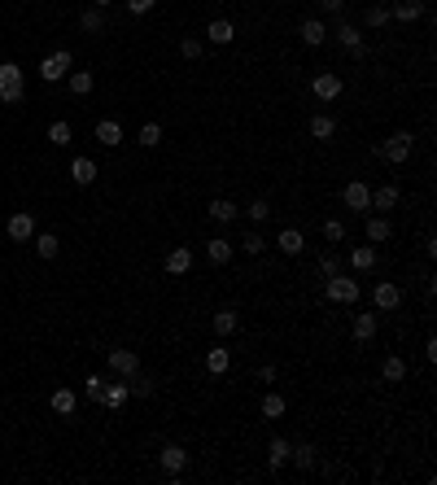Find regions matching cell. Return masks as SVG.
Masks as SVG:
<instances>
[{
  "mask_svg": "<svg viewBox=\"0 0 437 485\" xmlns=\"http://www.w3.org/2000/svg\"><path fill=\"white\" fill-rule=\"evenodd\" d=\"M359 280H350V276H342V271H337V276H328V284H323V298L328 302H337V306H354L359 302Z\"/></svg>",
  "mask_w": 437,
  "mask_h": 485,
  "instance_id": "cell-2",
  "label": "cell"
},
{
  "mask_svg": "<svg viewBox=\"0 0 437 485\" xmlns=\"http://www.w3.org/2000/svg\"><path fill=\"white\" fill-rule=\"evenodd\" d=\"M394 206H398V188L394 184L371 188V210H394Z\"/></svg>",
  "mask_w": 437,
  "mask_h": 485,
  "instance_id": "cell-28",
  "label": "cell"
},
{
  "mask_svg": "<svg viewBox=\"0 0 437 485\" xmlns=\"http://www.w3.org/2000/svg\"><path fill=\"white\" fill-rule=\"evenodd\" d=\"M276 245H280V254L293 258V254H302V249H306V236H302L298 228H284V232L276 236Z\"/></svg>",
  "mask_w": 437,
  "mask_h": 485,
  "instance_id": "cell-21",
  "label": "cell"
},
{
  "mask_svg": "<svg viewBox=\"0 0 437 485\" xmlns=\"http://www.w3.org/2000/svg\"><path fill=\"white\" fill-rule=\"evenodd\" d=\"M245 215H250V223H267V219H271V206L258 197V201H250V206H245Z\"/></svg>",
  "mask_w": 437,
  "mask_h": 485,
  "instance_id": "cell-39",
  "label": "cell"
},
{
  "mask_svg": "<svg viewBox=\"0 0 437 485\" xmlns=\"http://www.w3.org/2000/svg\"><path fill=\"white\" fill-rule=\"evenodd\" d=\"M385 22H390V5H371V9H367V26L381 31Z\"/></svg>",
  "mask_w": 437,
  "mask_h": 485,
  "instance_id": "cell-43",
  "label": "cell"
},
{
  "mask_svg": "<svg viewBox=\"0 0 437 485\" xmlns=\"http://www.w3.org/2000/svg\"><path fill=\"white\" fill-rule=\"evenodd\" d=\"M337 36H342V44L350 48V53H363V31H359V26L342 22V31H337Z\"/></svg>",
  "mask_w": 437,
  "mask_h": 485,
  "instance_id": "cell-32",
  "label": "cell"
},
{
  "mask_svg": "<svg viewBox=\"0 0 437 485\" xmlns=\"http://www.w3.org/2000/svg\"><path fill=\"white\" fill-rule=\"evenodd\" d=\"M206 40H210V44H232V40H236V26H232L228 18H215V22L206 26Z\"/></svg>",
  "mask_w": 437,
  "mask_h": 485,
  "instance_id": "cell-16",
  "label": "cell"
},
{
  "mask_svg": "<svg viewBox=\"0 0 437 485\" xmlns=\"http://www.w3.org/2000/svg\"><path fill=\"white\" fill-rule=\"evenodd\" d=\"M48 140H53L57 144V149H66V144H70V123H48Z\"/></svg>",
  "mask_w": 437,
  "mask_h": 485,
  "instance_id": "cell-35",
  "label": "cell"
},
{
  "mask_svg": "<svg viewBox=\"0 0 437 485\" xmlns=\"http://www.w3.org/2000/svg\"><path fill=\"white\" fill-rule=\"evenodd\" d=\"M263 415H267V419H280V415H284V398H280V394H267V398H263Z\"/></svg>",
  "mask_w": 437,
  "mask_h": 485,
  "instance_id": "cell-40",
  "label": "cell"
},
{
  "mask_svg": "<svg viewBox=\"0 0 437 485\" xmlns=\"http://www.w3.org/2000/svg\"><path fill=\"white\" fill-rule=\"evenodd\" d=\"M381 376H385V380H390V385H398V380H407V363H402V359H398V354H394V359H385V367H381Z\"/></svg>",
  "mask_w": 437,
  "mask_h": 485,
  "instance_id": "cell-33",
  "label": "cell"
},
{
  "mask_svg": "<svg viewBox=\"0 0 437 485\" xmlns=\"http://www.w3.org/2000/svg\"><path fill=\"white\" fill-rule=\"evenodd\" d=\"M311 136H315V140H332V136H337V118L315 114V118H311Z\"/></svg>",
  "mask_w": 437,
  "mask_h": 485,
  "instance_id": "cell-30",
  "label": "cell"
},
{
  "mask_svg": "<svg viewBox=\"0 0 437 485\" xmlns=\"http://www.w3.org/2000/svg\"><path fill=\"white\" fill-rule=\"evenodd\" d=\"M228 363H232V354L223 350V346H210V350H206V371L223 376V371H228Z\"/></svg>",
  "mask_w": 437,
  "mask_h": 485,
  "instance_id": "cell-26",
  "label": "cell"
},
{
  "mask_svg": "<svg viewBox=\"0 0 437 485\" xmlns=\"http://www.w3.org/2000/svg\"><path fill=\"white\" fill-rule=\"evenodd\" d=\"M323 236H328L332 245H342V240H346V228H342V219H328V223H323Z\"/></svg>",
  "mask_w": 437,
  "mask_h": 485,
  "instance_id": "cell-44",
  "label": "cell"
},
{
  "mask_svg": "<svg viewBox=\"0 0 437 485\" xmlns=\"http://www.w3.org/2000/svg\"><path fill=\"white\" fill-rule=\"evenodd\" d=\"M70 61H75V57L66 53V48H61V53H53V57H44V61H40V79H44V84H57V79L70 70Z\"/></svg>",
  "mask_w": 437,
  "mask_h": 485,
  "instance_id": "cell-7",
  "label": "cell"
},
{
  "mask_svg": "<svg viewBox=\"0 0 437 485\" xmlns=\"http://www.w3.org/2000/svg\"><path fill=\"white\" fill-rule=\"evenodd\" d=\"M342 201H346V210H371V188L363 180H350L342 188Z\"/></svg>",
  "mask_w": 437,
  "mask_h": 485,
  "instance_id": "cell-8",
  "label": "cell"
},
{
  "mask_svg": "<svg viewBox=\"0 0 437 485\" xmlns=\"http://www.w3.org/2000/svg\"><path fill=\"white\" fill-rule=\"evenodd\" d=\"M319 9H323V13H342L346 0H319Z\"/></svg>",
  "mask_w": 437,
  "mask_h": 485,
  "instance_id": "cell-48",
  "label": "cell"
},
{
  "mask_svg": "<svg viewBox=\"0 0 437 485\" xmlns=\"http://www.w3.org/2000/svg\"><path fill=\"white\" fill-rule=\"evenodd\" d=\"M70 180H75L79 188L96 184V162H92V157H75V162H70Z\"/></svg>",
  "mask_w": 437,
  "mask_h": 485,
  "instance_id": "cell-13",
  "label": "cell"
},
{
  "mask_svg": "<svg viewBox=\"0 0 437 485\" xmlns=\"http://www.w3.org/2000/svg\"><path fill=\"white\" fill-rule=\"evenodd\" d=\"M371 302H376V311H398L402 306V288L394 280H376V288H371Z\"/></svg>",
  "mask_w": 437,
  "mask_h": 485,
  "instance_id": "cell-4",
  "label": "cell"
},
{
  "mask_svg": "<svg viewBox=\"0 0 437 485\" xmlns=\"http://www.w3.org/2000/svg\"><path fill=\"white\" fill-rule=\"evenodd\" d=\"M311 92L319 96V101H337V96H342V75H332V70H323V75H315V84H311Z\"/></svg>",
  "mask_w": 437,
  "mask_h": 485,
  "instance_id": "cell-9",
  "label": "cell"
},
{
  "mask_svg": "<svg viewBox=\"0 0 437 485\" xmlns=\"http://www.w3.org/2000/svg\"><path fill=\"white\" fill-rule=\"evenodd\" d=\"M337 271H342V263H337V254H323V258H319V276L328 280V276H337Z\"/></svg>",
  "mask_w": 437,
  "mask_h": 485,
  "instance_id": "cell-46",
  "label": "cell"
},
{
  "mask_svg": "<svg viewBox=\"0 0 437 485\" xmlns=\"http://www.w3.org/2000/svg\"><path fill=\"white\" fill-rule=\"evenodd\" d=\"M289 450H293V442H289V438H271V446H267V463H271V472H280V468L289 463Z\"/></svg>",
  "mask_w": 437,
  "mask_h": 485,
  "instance_id": "cell-15",
  "label": "cell"
},
{
  "mask_svg": "<svg viewBox=\"0 0 437 485\" xmlns=\"http://www.w3.org/2000/svg\"><path fill=\"white\" fill-rule=\"evenodd\" d=\"M424 359H429V363H437V341H433V337L424 341Z\"/></svg>",
  "mask_w": 437,
  "mask_h": 485,
  "instance_id": "cell-49",
  "label": "cell"
},
{
  "mask_svg": "<svg viewBox=\"0 0 437 485\" xmlns=\"http://www.w3.org/2000/svg\"><path fill=\"white\" fill-rule=\"evenodd\" d=\"M105 359H109V371H118V376H136V371H140L136 350H109Z\"/></svg>",
  "mask_w": 437,
  "mask_h": 485,
  "instance_id": "cell-10",
  "label": "cell"
},
{
  "mask_svg": "<svg viewBox=\"0 0 437 485\" xmlns=\"http://www.w3.org/2000/svg\"><path fill=\"white\" fill-rule=\"evenodd\" d=\"M127 390H132L136 398H149V394H153V380H149V376H140V371H136V376H127Z\"/></svg>",
  "mask_w": 437,
  "mask_h": 485,
  "instance_id": "cell-37",
  "label": "cell"
},
{
  "mask_svg": "<svg viewBox=\"0 0 437 485\" xmlns=\"http://www.w3.org/2000/svg\"><path fill=\"white\" fill-rule=\"evenodd\" d=\"M206 258H210L215 267L232 263V240H228V236H210V240H206Z\"/></svg>",
  "mask_w": 437,
  "mask_h": 485,
  "instance_id": "cell-12",
  "label": "cell"
},
{
  "mask_svg": "<svg viewBox=\"0 0 437 485\" xmlns=\"http://www.w3.org/2000/svg\"><path fill=\"white\" fill-rule=\"evenodd\" d=\"M411 149H415L411 132H394L390 140H381V144H376V157H381V162H390V167H402V162H411Z\"/></svg>",
  "mask_w": 437,
  "mask_h": 485,
  "instance_id": "cell-1",
  "label": "cell"
},
{
  "mask_svg": "<svg viewBox=\"0 0 437 485\" xmlns=\"http://www.w3.org/2000/svg\"><path fill=\"white\" fill-rule=\"evenodd\" d=\"M79 26H84V31H101V26H105V13L92 5V9H84V18H79Z\"/></svg>",
  "mask_w": 437,
  "mask_h": 485,
  "instance_id": "cell-38",
  "label": "cell"
},
{
  "mask_svg": "<svg viewBox=\"0 0 437 485\" xmlns=\"http://www.w3.org/2000/svg\"><path fill=\"white\" fill-rule=\"evenodd\" d=\"M96 140L105 144V149H118L123 144V127L114 123V118H105V123H96Z\"/></svg>",
  "mask_w": 437,
  "mask_h": 485,
  "instance_id": "cell-19",
  "label": "cell"
},
{
  "mask_svg": "<svg viewBox=\"0 0 437 485\" xmlns=\"http://www.w3.org/2000/svg\"><path fill=\"white\" fill-rule=\"evenodd\" d=\"M158 463H162V472H167V477H180V472H184V463H188V450L171 442V446H162V450H158Z\"/></svg>",
  "mask_w": 437,
  "mask_h": 485,
  "instance_id": "cell-6",
  "label": "cell"
},
{
  "mask_svg": "<svg viewBox=\"0 0 437 485\" xmlns=\"http://www.w3.org/2000/svg\"><path fill=\"white\" fill-rule=\"evenodd\" d=\"M92 5H96V9H105V5H109V0H92Z\"/></svg>",
  "mask_w": 437,
  "mask_h": 485,
  "instance_id": "cell-50",
  "label": "cell"
},
{
  "mask_svg": "<svg viewBox=\"0 0 437 485\" xmlns=\"http://www.w3.org/2000/svg\"><path fill=\"white\" fill-rule=\"evenodd\" d=\"M376 311H367V315H354V341H371L376 337Z\"/></svg>",
  "mask_w": 437,
  "mask_h": 485,
  "instance_id": "cell-23",
  "label": "cell"
},
{
  "mask_svg": "<svg viewBox=\"0 0 437 485\" xmlns=\"http://www.w3.org/2000/svg\"><path fill=\"white\" fill-rule=\"evenodd\" d=\"M105 385H109L105 376H88V380H84V394H88L92 402H101V394H105Z\"/></svg>",
  "mask_w": 437,
  "mask_h": 485,
  "instance_id": "cell-42",
  "label": "cell"
},
{
  "mask_svg": "<svg viewBox=\"0 0 437 485\" xmlns=\"http://www.w3.org/2000/svg\"><path fill=\"white\" fill-rule=\"evenodd\" d=\"M188 267H192V249L188 245H175L167 254V276H188Z\"/></svg>",
  "mask_w": 437,
  "mask_h": 485,
  "instance_id": "cell-11",
  "label": "cell"
},
{
  "mask_svg": "<svg viewBox=\"0 0 437 485\" xmlns=\"http://www.w3.org/2000/svg\"><path fill=\"white\" fill-rule=\"evenodd\" d=\"M323 40H328V26H323L319 18H306V22H302V44H306V48H319Z\"/></svg>",
  "mask_w": 437,
  "mask_h": 485,
  "instance_id": "cell-17",
  "label": "cell"
},
{
  "mask_svg": "<svg viewBox=\"0 0 437 485\" xmlns=\"http://www.w3.org/2000/svg\"><path fill=\"white\" fill-rule=\"evenodd\" d=\"M289 463H293L298 468V472H311V468H315V446H293V450H289Z\"/></svg>",
  "mask_w": 437,
  "mask_h": 485,
  "instance_id": "cell-27",
  "label": "cell"
},
{
  "mask_svg": "<svg viewBox=\"0 0 437 485\" xmlns=\"http://www.w3.org/2000/svg\"><path fill=\"white\" fill-rule=\"evenodd\" d=\"M0 101L5 105L22 101V66L18 61H0Z\"/></svg>",
  "mask_w": 437,
  "mask_h": 485,
  "instance_id": "cell-3",
  "label": "cell"
},
{
  "mask_svg": "<svg viewBox=\"0 0 437 485\" xmlns=\"http://www.w3.org/2000/svg\"><path fill=\"white\" fill-rule=\"evenodd\" d=\"M5 232H9V240H18V245H26V240L36 236V219H31V210H18V215H9Z\"/></svg>",
  "mask_w": 437,
  "mask_h": 485,
  "instance_id": "cell-5",
  "label": "cell"
},
{
  "mask_svg": "<svg viewBox=\"0 0 437 485\" xmlns=\"http://www.w3.org/2000/svg\"><path fill=\"white\" fill-rule=\"evenodd\" d=\"M31 245H36L40 258H57V254H61V240H57L53 232H36V236H31Z\"/></svg>",
  "mask_w": 437,
  "mask_h": 485,
  "instance_id": "cell-25",
  "label": "cell"
},
{
  "mask_svg": "<svg viewBox=\"0 0 437 485\" xmlns=\"http://www.w3.org/2000/svg\"><path fill=\"white\" fill-rule=\"evenodd\" d=\"M240 249H245V254L254 258V254H263V249H267V240L258 236V232H245V236H240Z\"/></svg>",
  "mask_w": 437,
  "mask_h": 485,
  "instance_id": "cell-41",
  "label": "cell"
},
{
  "mask_svg": "<svg viewBox=\"0 0 437 485\" xmlns=\"http://www.w3.org/2000/svg\"><path fill=\"white\" fill-rule=\"evenodd\" d=\"M210 323H215L219 337H232V332L240 328V315L232 311V306H223V311H215V319H210Z\"/></svg>",
  "mask_w": 437,
  "mask_h": 485,
  "instance_id": "cell-18",
  "label": "cell"
},
{
  "mask_svg": "<svg viewBox=\"0 0 437 485\" xmlns=\"http://www.w3.org/2000/svg\"><path fill=\"white\" fill-rule=\"evenodd\" d=\"M75 390H66V385H61V390H53V398H48V407H53L57 415H75Z\"/></svg>",
  "mask_w": 437,
  "mask_h": 485,
  "instance_id": "cell-22",
  "label": "cell"
},
{
  "mask_svg": "<svg viewBox=\"0 0 437 485\" xmlns=\"http://www.w3.org/2000/svg\"><path fill=\"white\" fill-rule=\"evenodd\" d=\"M127 398H132V390H127V385H105V394H101V402H105L109 411L127 407Z\"/></svg>",
  "mask_w": 437,
  "mask_h": 485,
  "instance_id": "cell-29",
  "label": "cell"
},
{
  "mask_svg": "<svg viewBox=\"0 0 437 485\" xmlns=\"http://www.w3.org/2000/svg\"><path fill=\"white\" fill-rule=\"evenodd\" d=\"M350 267H354V271H371V267H376V249H371V245H359V249L350 254Z\"/></svg>",
  "mask_w": 437,
  "mask_h": 485,
  "instance_id": "cell-31",
  "label": "cell"
},
{
  "mask_svg": "<svg viewBox=\"0 0 437 485\" xmlns=\"http://www.w3.org/2000/svg\"><path fill=\"white\" fill-rule=\"evenodd\" d=\"M420 13H424V0H398V5L390 9V18H398V22H415Z\"/></svg>",
  "mask_w": 437,
  "mask_h": 485,
  "instance_id": "cell-24",
  "label": "cell"
},
{
  "mask_svg": "<svg viewBox=\"0 0 437 485\" xmlns=\"http://www.w3.org/2000/svg\"><path fill=\"white\" fill-rule=\"evenodd\" d=\"M206 215L215 219V223H236V215H240V210H236V201H228V197H215V201L206 206Z\"/></svg>",
  "mask_w": 437,
  "mask_h": 485,
  "instance_id": "cell-14",
  "label": "cell"
},
{
  "mask_svg": "<svg viewBox=\"0 0 437 485\" xmlns=\"http://www.w3.org/2000/svg\"><path fill=\"white\" fill-rule=\"evenodd\" d=\"M136 140L144 144V149H158V144H162V127H158V123H144Z\"/></svg>",
  "mask_w": 437,
  "mask_h": 485,
  "instance_id": "cell-36",
  "label": "cell"
},
{
  "mask_svg": "<svg viewBox=\"0 0 437 485\" xmlns=\"http://www.w3.org/2000/svg\"><path fill=\"white\" fill-rule=\"evenodd\" d=\"M180 53H184L188 61H197V57H201V40H197V36H188V40H180Z\"/></svg>",
  "mask_w": 437,
  "mask_h": 485,
  "instance_id": "cell-45",
  "label": "cell"
},
{
  "mask_svg": "<svg viewBox=\"0 0 437 485\" xmlns=\"http://www.w3.org/2000/svg\"><path fill=\"white\" fill-rule=\"evenodd\" d=\"M92 84H96L92 70H75V75H70V92H75V96H88V92H92Z\"/></svg>",
  "mask_w": 437,
  "mask_h": 485,
  "instance_id": "cell-34",
  "label": "cell"
},
{
  "mask_svg": "<svg viewBox=\"0 0 437 485\" xmlns=\"http://www.w3.org/2000/svg\"><path fill=\"white\" fill-rule=\"evenodd\" d=\"M363 232H367V240H371V245H385V240H390V236H394V228H390V219H381V215H371Z\"/></svg>",
  "mask_w": 437,
  "mask_h": 485,
  "instance_id": "cell-20",
  "label": "cell"
},
{
  "mask_svg": "<svg viewBox=\"0 0 437 485\" xmlns=\"http://www.w3.org/2000/svg\"><path fill=\"white\" fill-rule=\"evenodd\" d=\"M158 5V0H127V9H132V13H149Z\"/></svg>",
  "mask_w": 437,
  "mask_h": 485,
  "instance_id": "cell-47",
  "label": "cell"
}]
</instances>
